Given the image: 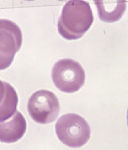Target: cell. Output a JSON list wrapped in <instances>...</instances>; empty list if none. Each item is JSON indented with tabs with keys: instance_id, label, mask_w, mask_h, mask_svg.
Wrapping results in <instances>:
<instances>
[{
	"instance_id": "obj_1",
	"label": "cell",
	"mask_w": 128,
	"mask_h": 150,
	"mask_svg": "<svg viewBox=\"0 0 128 150\" xmlns=\"http://www.w3.org/2000/svg\"><path fill=\"white\" fill-rule=\"evenodd\" d=\"M92 21L93 16L88 3L68 2L59 20V32L68 39L79 38L89 28Z\"/></svg>"
},
{
	"instance_id": "obj_2",
	"label": "cell",
	"mask_w": 128,
	"mask_h": 150,
	"mask_svg": "<svg viewBox=\"0 0 128 150\" xmlns=\"http://www.w3.org/2000/svg\"><path fill=\"white\" fill-rule=\"evenodd\" d=\"M52 78L55 86L61 92L72 93L84 85L85 74L79 62L72 59H62L53 67Z\"/></svg>"
},
{
	"instance_id": "obj_3",
	"label": "cell",
	"mask_w": 128,
	"mask_h": 150,
	"mask_svg": "<svg viewBox=\"0 0 128 150\" xmlns=\"http://www.w3.org/2000/svg\"><path fill=\"white\" fill-rule=\"evenodd\" d=\"M28 112L35 122L49 124L53 122L60 112L57 97L48 90H38L28 101Z\"/></svg>"
},
{
	"instance_id": "obj_4",
	"label": "cell",
	"mask_w": 128,
	"mask_h": 150,
	"mask_svg": "<svg viewBox=\"0 0 128 150\" xmlns=\"http://www.w3.org/2000/svg\"><path fill=\"white\" fill-rule=\"evenodd\" d=\"M56 133L66 145L80 146L88 139L89 127L81 116L76 114H67L61 116L56 124Z\"/></svg>"
},
{
	"instance_id": "obj_5",
	"label": "cell",
	"mask_w": 128,
	"mask_h": 150,
	"mask_svg": "<svg viewBox=\"0 0 128 150\" xmlns=\"http://www.w3.org/2000/svg\"><path fill=\"white\" fill-rule=\"evenodd\" d=\"M98 7L99 17L105 21H113L122 17L124 12L125 3H104V2H95Z\"/></svg>"
},
{
	"instance_id": "obj_6",
	"label": "cell",
	"mask_w": 128,
	"mask_h": 150,
	"mask_svg": "<svg viewBox=\"0 0 128 150\" xmlns=\"http://www.w3.org/2000/svg\"><path fill=\"white\" fill-rule=\"evenodd\" d=\"M127 125H128V109H127Z\"/></svg>"
}]
</instances>
